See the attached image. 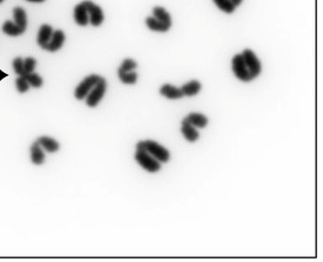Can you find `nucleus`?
<instances>
[{
    "mask_svg": "<svg viewBox=\"0 0 323 262\" xmlns=\"http://www.w3.org/2000/svg\"><path fill=\"white\" fill-rule=\"evenodd\" d=\"M31 161L34 164H38V166L45 162V152L38 145L36 141H34L31 146Z\"/></svg>",
    "mask_w": 323,
    "mask_h": 262,
    "instance_id": "nucleus-16",
    "label": "nucleus"
},
{
    "mask_svg": "<svg viewBox=\"0 0 323 262\" xmlns=\"http://www.w3.org/2000/svg\"><path fill=\"white\" fill-rule=\"evenodd\" d=\"M232 64H233V70L238 79H240L241 82H252V80H253L250 70L247 68V65H246L244 60L242 58L241 54L235 56Z\"/></svg>",
    "mask_w": 323,
    "mask_h": 262,
    "instance_id": "nucleus-8",
    "label": "nucleus"
},
{
    "mask_svg": "<svg viewBox=\"0 0 323 262\" xmlns=\"http://www.w3.org/2000/svg\"><path fill=\"white\" fill-rule=\"evenodd\" d=\"M16 87L19 93H26L30 88V84L26 79L22 78V76H18V79L16 80Z\"/></svg>",
    "mask_w": 323,
    "mask_h": 262,
    "instance_id": "nucleus-23",
    "label": "nucleus"
},
{
    "mask_svg": "<svg viewBox=\"0 0 323 262\" xmlns=\"http://www.w3.org/2000/svg\"><path fill=\"white\" fill-rule=\"evenodd\" d=\"M118 76L119 79L126 85H134L138 82V74L136 72H124V70H118Z\"/></svg>",
    "mask_w": 323,
    "mask_h": 262,
    "instance_id": "nucleus-22",
    "label": "nucleus"
},
{
    "mask_svg": "<svg viewBox=\"0 0 323 262\" xmlns=\"http://www.w3.org/2000/svg\"><path fill=\"white\" fill-rule=\"evenodd\" d=\"M136 67H138L136 62H134V60H132V59H126V60H124L122 64H121L119 70H124V72H132V70L136 68Z\"/></svg>",
    "mask_w": 323,
    "mask_h": 262,
    "instance_id": "nucleus-24",
    "label": "nucleus"
},
{
    "mask_svg": "<svg viewBox=\"0 0 323 262\" xmlns=\"http://www.w3.org/2000/svg\"><path fill=\"white\" fill-rule=\"evenodd\" d=\"M102 76H96V74H92V76H87V78H85V80H82V82H80V85L76 88L74 96H76V98L78 100L86 99V96H88L90 90H93V87L96 86V84L100 82V80H102Z\"/></svg>",
    "mask_w": 323,
    "mask_h": 262,
    "instance_id": "nucleus-5",
    "label": "nucleus"
},
{
    "mask_svg": "<svg viewBox=\"0 0 323 262\" xmlns=\"http://www.w3.org/2000/svg\"><path fill=\"white\" fill-rule=\"evenodd\" d=\"M36 66V60L34 58L28 56V58L24 59V70H25L28 73L34 72Z\"/></svg>",
    "mask_w": 323,
    "mask_h": 262,
    "instance_id": "nucleus-25",
    "label": "nucleus"
},
{
    "mask_svg": "<svg viewBox=\"0 0 323 262\" xmlns=\"http://www.w3.org/2000/svg\"><path fill=\"white\" fill-rule=\"evenodd\" d=\"M106 88H107L106 80L102 78V80H100V82L93 87V90H90L88 96H86V99H85L86 105L88 107L98 106V104L102 102V99L104 98V94L106 93Z\"/></svg>",
    "mask_w": 323,
    "mask_h": 262,
    "instance_id": "nucleus-6",
    "label": "nucleus"
},
{
    "mask_svg": "<svg viewBox=\"0 0 323 262\" xmlns=\"http://www.w3.org/2000/svg\"><path fill=\"white\" fill-rule=\"evenodd\" d=\"M36 142H38V145L42 147L44 150H46V152L48 153H54L60 148L58 141L50 136H40L39 139L36 140Z\"/></svg>",
    "mask_w": 323,
    "mask_h": 262,
    "instance_id": "nucleus-12",
    "label": "nucleus"
},
{
    "mask_svg": "<svg viewBox=\"0 0 323 262\" xmlns=\"http://www.w3.org/2000/svg\"><path fill=\"white\" fill-rule=\"evenodd\" d=\"M13 70H14V72L19 76H22V78L28 80L30 86L36 87V88H39V87L42 86L44 80L42 76H38L34 72L28 73L25 70H24V59L20 58V56L13 60Z\"/></svg>",
    "mask_w": 323,
    "mask_h": 262,
    "instance_id": "nucleus-3",
    "label": "nucleus"
},
{
    "mask_svg": "<svg viewBox=\"0 0 323 262\" xmlns=\"http://www.w3.org/2000/svg\"><path fill=\"white\" fill-rule=\"evenodd\" d=\"M13 16H14V22H4L2 25V32L5 34L11 36H19L25 33L28 28V16H26L25 10L22 8H16L13 10Z\"/></svg>",
    "mask_w": 323,
    "mask_h": 262,
    "instance_id": "nucleus-1",
    "label": "nucleus"
},
{
    "mask_svg": "<svg viewBox=\"0 0 323 262\" xmlns=\"http://www.w3.org/2000/svg\"><path fill=\"white\" fill-rule=\"evenodd\" d=\"M242 58H244L246 65H247V68L250 70L252 78L255 79L258 76H260L262 66L260 60L258 59V56H255V53L250 50H244V52L241 53Z\"/></svg>",
    "mask_w": 323,
    "mask_h": 262,
    "instance_id": "nucleus-7",
    "label": "nucleus"
},
{
    "mask_svg": "<svg viewBox=\"0 0 323 262\" xmlns=\"http://www.w3.org/2000/svg\"><path fill=\"white\" fill-rule=\"evenodd\" d=\"M153 16L156 19L159 20L160 22H162L166 26H168V28H170V26H172L170 16V13H168L164 8H153Z\"/></svg>",
    "mask_w": 323,
    "mask_h": 262,
    "instance_id": "nucleus-20",
    "label": "nucleus"
},
{
    "mask_svg": "<svg viewBox=\"0 0 323 262\" xmlns=\"http://www.w3.org/2000/svg\"><path fill=\"white\" fill-rule=\"evenodd\" d=\"M187 122H190V125H193L196 128H204L208 124L207 116H204V114L201 113H190L184 118Z\"/></svg>",
    "mask_w": 323,
    "mask_h": 262,
    "instance_id": "nucleus-15",
    "label": "nucleus"
},
{
    "mask_svg": "<svg viewBox=\"0 0 323 262\" xmlns=\"http://www.w3.org/2000/svg\"><path fill=\"white\" fill-rule=\"evenodd\" d=\"M134 159L136 160V162L142 167L144 170H146L150 173H156L161 170V162H159L156 158H153L150 154L144 150H136Z\"/></svg>",
    "mask_w": 323,
    "mask_h": 262,
    "instance_id": "nucleus-4",
    "label": "nucleus"
},
{
    "mask_svg": "<svg viewBox=\"0 0 323 262\" xmlns=\"http://www.w3.org/2000/svg\"><path fill=\"white\" fill-rule=\"evenodd\" d=\"M53 28H51L50 25H42V28H40V31L38 33V45L44 48V46L46 45L47 42H50L53 36Z\"/></svg>",
    "mask_w": 323,
    "mask_h": 262,
    "instance_id": "nucleus-17",
    "label": "nucleus"
},
{
    "mask_svg": "<svg viewBox=\"0 0 323 262\" xmlns=\"http://www.w3.org/2000/svg\"><path fill=\"white\" fill-rule=\"evenodd\" d=\"M74 19H76V22L79 26H86L90 22L86 2H80L79 5L76 6V8H74Z\"/></svg>",
    "mask_w": 323,
    "mask_h": 262,
    "instance_id": "nucleus-11",
    "label": "nucleus"
},
{
    "mask_svg": "<svg viewBox=\"0 0 323 262\" xmlns=\"http://www.w3.org/2000/svg\"><path fill=\"white\" fill-rule=\"evenodd\" d=\"M160 94L161 96H166L167 99L170 100H178L181 99L184 96L182 92H181V88H178V87H174L170 85V84H166L160 88Z\"/></svg>",
    "mask_w": 323,
    "mask_h": 262,
    "instance_id": "nucleus-14",
    "label": "nucleus"
},
{
    "mask_svg": "<svg viewBox=\"0 0 323 262\" xmlns=\"http://www.w3.org/2000/svg\"><path fill=\"white\" fill-rule=\"evenodd\" d=\"M146 25L148 26V28L152 30V31H156V32H167L168 30L170 28H168V26L164 25V24L160 22L159 20L154 18V16H148L146 19Z\"/></svg>",
    "mask_w": 323,
    "mask_h": 262,
    "instance_id": "nucleus-21",
    "label": "nucleus"
},
{
    "mask_svg": "<svg viewBox=\"0 0 323 262\" xmlns=\"http://www.w3.org/2000/svg\"><path fill=\"white\" fill-rule=\"evenodd\" d=\"M28 2H45V0H28Z\"/></svg>",
    "mask_w": 323,
    "mask_h": 262,
    "instance_id": "nucleus-26",
    "label": "nucleus"
},
{
    "mask_svg": "<svg viewBox=\"0 0 323 262\" xmlns=\"http://www.w3.org/2000/svg\"><path fill=\"white\" fill-rule=\"evenodd\" d=\"M2 2H4V0H0V4H2Z\"/></svg>",
    "mask_w": 323,
    "mask_h": 262,
    "instance_id": "nucleus-27",
    "label": "nucleus"
},
{
    "mask_svg": "<svg viewBox=\"0 0 323 262\" xmlns=\"http://www.w3.org/2000/svg\"><path fill=\"white\" fill-rule=\"evenodd\" d=\"M65 33H64L62 30H56V31L53 32V36L51 40L44 46L42 50H46L48 52H56L62 48L64 42H65Z\"/></svg>",
    "mask_w": 323,
    "mask_h": 262,
    "instance_id": "nucleus-10",
    "label": "nucleus"
},
{
    "mask_svg": "<svg viewBox=\"0 0 323 262\" xmlns=\"http://www.w3.org/2000/svg\"><path fill=\"white\" fill-rule=\"evenodd\" d=\"M87 10H88V18L90 22L92 24L93 26H100L104 22V12L100 8V6L94 4V2H90V0H86Z\"/></svg>",
    "mask_w": 323,
    "mask_h": 262,
    "instance_id": "nucleus-9",
    "label": "nucleus"
},
{
    "mask_svg": "<svg viewBox=\"0 0 323 262\" xmlns=\"http://www.w3.org/2000/svg\"><path fill=\"white\" fill-rule=\"evenodd\" d=\"M214 2L221 11L226 13H233L235 8L241 4L242 0H214Z\"/></svg>",
    "mask_w": 323,
    "mask_h": 262,
    "instance_id": "nucleus-18",
    "label": "nucleus"
},
{
    "mask_svg": "<svg viewBox=\"0 0 323 262\" xmlns=\"http://www.w3.org/2000/svg\"><path fill=\"white\" fill-rule=\"evenodd\" d=\"M181 133L184 136V139L190 142H194L198 139V132L196 127H194L193 125H190V122H187L186 120H182L181 122Z\"/></svg>",
    "mask_w": 323,
    "mask_h": 262,
    "instance_id": "nucleus-13",
    "label": "nucleus"
},
{
    "mask_svg": "<svg viewBox=\"0 0 323 262\" xmlns=\"http://www.w3.org/2000/svg\"><path fill=\"white\" fill-rule=\"evenodd\" d=\"M201 90V84L198 82V80H192V82H187L186 85L181 87V92H182L184 96H194L200 92Z\"/></svg>",
    "mask_w": 323,
    "mask_h": 262,
    "instance_id": "nucleus-19",
    "label": "nucleus"
},
{
    "mask_svg": "<svg viewBox=\"0 0 323 262\" xmlns=\"http://www.w3.org/2000/svg\"><path fill=\"white\" fill-rule=\"evenodd\" d=\"M136 150H144V152H147L150 154L153 158L159 161V162H168V160L170 159V150L164 148V146H161L160 144L156 142L153 140H146V141H140L136 145Z\"/></svg>",
    "mask_w": 323,
    "mask_h": 262,
    "instance_id": "nucleus-2",
    "label": "nucleus"
}]
</instances>
